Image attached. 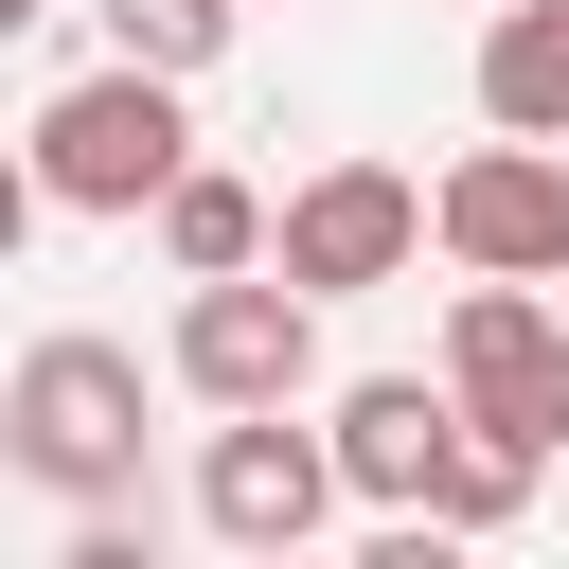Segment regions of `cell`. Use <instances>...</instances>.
<instances>
[{
  "label": "cell",
  "mask_w": 569,
  "mask_h": 569,
  "mask_svg": "<svg viewBox=\"0 0 569 569\" xmlns=\"http://www.w3.org/2000/svg\"><path fill=\"white\" fill-rule=\"evenodd\" d=\"M178 178H196V124H178V71L107 53V71H71V89L36 107V196H53V213H160Z\"/></svg>",
  "instance_id": "7a4b0ae2"
},
{
  "label": "cell",
  "mask_w": 569,
  "mask_h": 569,
  "mask_svg": "<svg viewBox=\"0 0 569 569\" xmlns=\"http://www.w3.org/2000/svg\"><path fill=\"white\" fill-rule=\"evenodd\" d=\"M178 391L196 409H302L320 391V284L302 267H213L178 302Z\"/></svg>",
  "instance_id": "3957f363"
},
{
  "label": "cell",
  "mask_w": 569,
  "mask_h": 569,
  "mask_svg": "<svg viewBox=\"0 0 569 569\" xmlns=\"http://www.w3.org/2000/svg\"><path fill=\"white\" fill-rule=\"evenodd\" d=\"M338 498H356V480H338V427L231 409V427L196 445V533H213V551H302V533H320Z\"/></svg>",
  "instance_id": "277c9868"
},
{
  "label": "cell",
  "mask_w": 569,
  "mask_h": 569,
  "mask_svg": "<svg viewBox=\"0 0 569 569\" xmlns=\"http://www.w3.org/2000/svg\"><path fill=\"white\" fill-rule=\"evenodd\" d=\"M320 427H338V480L373 516H427L445 498V445H462V373H356Z\"/></svg>",
  "instance_id": "52a82bcc"
},
{
  "label": "cell",
  "mask_w": 569,
  "mask_h": 569,
  "mask_svg": "<svg viewBox=\"0 0 569 569\" xmlns=\"http://www.w3.org/2000/svg\"><path fill=\"white\" fill-rule=\"evenodd\" d=\"M551 445H569V409H551Z\"/></svg>",
  "instance_id": "4fadbf2b"
},
{
  "label": "cell",
  "mask_w": 569,
  "mask_h": 569,
  "mask_svg": "<svg viewBox=\"0 0 569 569\" xmlns=\"http://www.w3.org/2000/svg\"><path fill=\"white\" fill-rule=\"evenodd\" d=\"M445 373H462V409H498V427H551V409H569V320H551L533 284L462 267V320H445Z\"/></svg>",
  "instance_id": "ba28073f"
},
{
  "label": "cell",
  "mask_w": 569,
  "mask_h": 569,
  "mask_svg": "<svg viewBox=\"0 0 569 569\" xmlns=\"http://www.w3.org/2000/svg\"><path fill=\"white\" fill-rule=\"evenodd\" d=\"M480 124L569 142V0H498L480 18Z\"/></svg>",
  "instance_id": "9c48e42d"
},
{
  "label": "cell",
  "mask_w": 569,
  "mask_h": 569,
  "mask_svg": "<svg viewBox=\"0 0 569 569\" xmlns=\"http://www.w3.org/2000/svg\"><path fill=\"white\" fill-rule=\"evenodd\" d=\"M267 231H284V213H267L231 160H196V178L160 196V267H178V284H213V267H267Z\"/></svg>",
  "instance_id": "30bf717a"
},
{
  "label": "cell",
  "mask_w": 569,
  "mask_h": 569,
  "mask_svg": "<svg viewBox=\"0 0 569 569\" xmlns=\"http://www.w3.org/2000/svg\"><path fill=\"white\" fill-rule=\"evenodd\" d=\"M0 462L36 498H142V356L124 338H36L0 373Z\"/></svg>",
  "instance_id": "6da1fadb"
},
{
  "label": "cell",
  "mask_w": 569,
  "mask_h": 569,
  "mask_svg": "<svg viewBox=\"0 0 569 569\" xmlns=\"http://www.w3.org/2000/svg\"><path fill=\"white\" fill-rule=\"evenodd\" d=\"M533 462H551V427H498V409H462V445H445V533H516L533 516Z\"/></svg>",
  "instance_id": "8fae6325"
},
{
  "label": "cell",
  "mask_w": 569,
  "mask_h": 569,
  "mask_svg": "<svg viewBox=\"0 0 569 569\" xmlns=\"http://www.w3.org/2000/svg\"><path fill=\"white\" fill-rule=\"evenodd\" d=\"M89 18H107V53H142V71H213L249 0H89Z\"/></svg>",
  "instance_id": "7c38bea8"
},
{
  "label": "cell",
  "mask_w": 569,
  "mask_h": 569,
  "mask_svg": "<svg viewBox=\"0 0 569 569\" xmlns=\"http://www.w3.org/2000/svg\"><path fill=\"white\" fill-rule=\"evenodd\" d=\"M445 231V196H409L391 160H320L302 196H284V231H267V267H302L320 302H356V284H391L409 249Z\"/></svg>",
  "instance_id": "5b68a950"
},
{
  "label": "cell",
  "mask_w": 569,
  "mask_h": 569,
  "mask_svg": "<svg viewBox=\"0 0 569 569\" xmlns=\"http://www.w3.org/2000/svg\"><path fill=\"white\" fill-rule=\"evenodd\" d=\"M445 267H498V284H569V142H480L445 160Z\"/></svg>",
  "instance_id": "8992f818"
}]
</instances>
